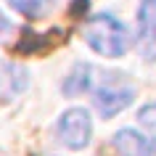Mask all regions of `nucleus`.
Instances as JSON below:
<instances>
[{"mask_svg": "<svg viewBox=\"0 0 156 156\" xmlns=\"http://www.w3.org/2000/svg\"><path fill=\"white\" fill-rule=\"evenodd\" d=\"M85 42L90 45L98 56L119 58L130 48V32L114 13H95L85 24Z\"/></svg>", "mask_w": 156, "mask_h": 156, "instance_id": "nucleus-1", "label": "nucleus"}, {"mask_svg": "<svg viewBox=\"0 0 156 156\" xmlns=\"http://www.w3.org/2000/svg\"><path fill=\"white\" fill-rule=\"evenodd\" d=\"M124 77L127 74H106V77H101L98 85L93 82L90 95H93V103H95L101 116H106V119L116 116L135 101V87Z\"/></svg>", "mask_w": 156, "mask_h": 156, "instance_id": "nucleus-2", "label": "nucleus"}, {"mask_svg": "<svg viewBox=\"0 0 156 156\" xmlns=\"http://www.w3.org/2000/svg\"><path fill=\"white\" fill-rule=\"evenodd\" d=\"M56 132H58V140H61L66 148H72V151L87 148V143H90V138H93L90 111H87V108H80V106L64 111L61 119H58Z\"/></svg>", "mask_w": 156, "mask_h": 156, "instance_id": "nucleus-3", "label": "nucleus"}, {"mask_svg": "<svg viewBox=\"0 0 156 156\" xmlns=\"http://www.w3.org/2000/svg\"><path fill=\"white\" fill-rule=\"evenodd\" d=\"M138 48H140V56L146 61H156V0H140Z\"/></svg>", "mask_w": 156, "mask_h": 156, "instance_id": "nucleus-4", "label": "nucleus"}, {"mask_svg": "<svg viewBox=\"0 0 156 156\" xmlns=\"http://www.w3.org/2000/svg\"><path fill=\"white\" fill-rule=\"evenodd\" d=\"M116 156H156V138H148L138 130H119L111 138Z\"/></svg>", "mask_w": 156, "mask_h": 156, "instance_id": "nucleus-5", "label": "nucleus"}, {"mask_svg": "<svg viewBox=\"0 0 156 156\" xmlns=\"http://www.w3.org/2000/svg\"><path fill=\"white\" fill-rule=\"evenodd\" d=\"M29 85V72L19 64H3L0 66V101H8Z\"/></svg>", "mask_w": 156, "mask_h": 156, "instance_id": "nucleus-6", "label": "nucleus"}, {"mask_svg": "<svg viewBox=\"0 0 156 156\" xmlns=\"http://www.w3.org/2000/svg\"><path fill=\"white\" fill-rule=\"evenodd\" d=\"M90 87H93V66L90 64H74V69L64 80V95L77 98L82 93H90Z\"/></svg>", "mask_w": 156, "mask_h": 156, "instance_id": "nucleus-7", "label": "nucleus"}, {"mask_svg": "<svg viewBox=\"0 0 156 156\" xmlns=\"http://www.w3.org/2000/svg\"><path fill=\"white\" fill-rule=\"evenodd\" d=\"M48 45H53V37H45V34L24 29V32H21V40H19V45H16V53H29V56H32V53L45 50Z\"/></svg>", "mask_w": 156, "mask_h": 156, "instance_id": "nucleus-8", "label": "nucleus"}, {"mask_svg": "<svg viewBox=\"0 0 156 156\" xmlns=\"http://www.w3.org/2000/svg\"><path fill=\"white\" fill-rule=\"evenodd\" d=\"M11 8L24 13V16L34 19V16H42V8H45V0H8Z\"/></svg>", "mask_w": 156, "mask_h": 156, "instance_id": "nucleus-9", "label": "nucleus"}, {"mask_svg": "<svg viewBox=\"0 0 156 156\" xmlns=\"http://www.w3.org/2000/svg\"><path fill=\"white\" fill-rule=\"evenodd\" d=\"M138 122L146 127V130H151L156 135V101L154 103H146V106L138 111Z\"/></svg>", "mask_w": 156, "mask_h": 156, "instance_id": "nucleus-10", "label": "nucleus"}, {"mask_svg": "<svg viewBox=\"0 0 156 156\" xmlns=\"http://www.w3.org/2000/svg\"><path fill=\"white\" fill-rule=\"evenodd\" d=\"M8 29H11V21H8V16L0 11V40L5 37V32H8Z\"/></svg>", "mask_w": 156, "mask_h": 156, "instance_id": "nucleus-11", "label": "nucleus"}]
</instances>
